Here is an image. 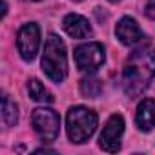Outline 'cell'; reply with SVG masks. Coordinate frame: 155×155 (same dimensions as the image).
I'll list each match as a JSON object with an SVG mask.
<instances>
[{"instance_id":"6da1fadb","label":"cell","mask_w":155,"mask_h":155,"mask_svg":"<svg viewBox=\"0 0 155 155\" xmlns=\"http://www.w3.org/2000/svg\"><path fill=\"white\" fill-rule=\"evenodd\" d=\"M153 77H155V48L151 44H142L128 57L122 69V84L126 95L131 99L142 95Z\"/></svg>"},{"instance_id":"7a4b0ae2","label":"cell","mask_w":155,"mask_h":155,"mask_svg":"<svg viewBox=\"0 0 155 155\" xmlns=\"http://www.w3.org/2000/svg\"><path fill=\"white\" fill-rule=\"evenodd\" d=\"M42 71L53 82H62L68 77V55L66 46L62 38L55 33H51L44 42V53H42Z\"/></svg>"},{"instance_id":"3957f363","label":"cell","mask_w":155,"mask_h":155,"mask_svg":"<svg viewBox=\"0 0 155 155\" xmlns=\"http://www.w3.org/2000/svg\"><path fill=\"white\" fill-rule=\"evenodd\" d=\"M99 117L91 108L86 106H73L68 110L66 115V130L68 137L75 144H82L86 142L97 130Z\"/></svg>"},{"instance_id":"277c9868","label":"cell","mask_w":155,"mask_h":155,"mask_svg":"<svg viewBox=\"0 0 155 155\" xmlns=\"http://www.w3.org/2000/svg\"><path fill=\"white\" fill-rule=\"evenodd\" d=\"M33 128L42 142H53L60 131V117L51 108H37L31 115Z\"/></svg>"},{"instance_id":"5b68a950","label":"cell","mask_w":155,"mask_h":155,"mask_svg":"<svg viewBox=\"0 0 155 155\" xmlns=\"http://www.w3.org/2000/svg\"><path fill=\"white\" fill-rule=\"evenodd\" d=\"M73 58L75 64L81 71L84 73H95L106 60L104 55V48L99 42H88V44H81L73 49Z\"/></svg>"},{"instance_id":"8992f818","label":"cell","mask_w":155,"mask_h":155,"mask_svg":"<svg viewBox=\"0 0 155 155\" xmlns=\"http://www.w3.org/2000/svg\"><path fill=\"white\" fill-rule=\"evenodd\" d=\"M17 48H18L20 57L26 62H31L37 57L38 48H40V29H38V26L35 22H28L18 29Z\"/></svg>"},{"instance_id":"52a82bcc","label":"cell","mask_w":155,"mask_h":155,"mask_svg":"<svg viewBox=\"0 0 155 155\" xmlns=\"http://www.w3.org/2000/svg\"><path fill=\"white\" fill-rule=\"evenodd\" d=\"M122 133H124V119L122 115L113 113L99 135V146L108 153H117L120 150Z\"/></svg>"},{"instance_id":"ba28073f","label":"cell","mask_w":155,"mask_h":155,"mask_svg":"<svg viewBox=\"0 0 155 155\" xmlns=\"http://www.w3.org/2000/svg\"><path fill=\"white\" fill-rule=\"evenodd\" d=\"M62 28L71 38H88L93 33L88 18H84L82 15H77V13L66 15L62 20Z\"/></svg>"},{"instance_id":"9c48e42d","label":"cell","mask_w":155,"mask_h":155,"mask_svg":"<svg viewBox=\"0 0 155 155\" xmlns=\"http://www.w3.org/2000/svg\"><path fill=\"white\" fill-rule=\"evenodd\" d=\"M115 35L117 38L124 44V46H133L142 38V31L139 28V24L131 18V17H122L117 26H115Z\"/></svg>"},{"instance_id":"30bf717a","label":"cell","mask_w":155,"mask_h":155,"mask_svg":"<svg viewBox=\"0 0 155 155\" xmlns=\"http://www.w3.org/2000/svg\"><path fill=\"white\" fill-rule=\"evenodd\" d=\"M135 124L140 131H150L155 128V99H142L139 102Z\"/></svg>"},{"instance_id":"8fae6325","label":"cell","mask_w":155,"mask_h":155,"mask_svg":"<svg viewBox=\"0 0 155 155\" xmlns=\"http://www.w3.org/2000/svg\"><path fill=\"white\" fill-rule=\"evenodd\" d=\"M28 93L33 101L37 102H46V104H51L55 99H53V93L38 81V79H29L28 81Z\"/></svg>"},{"instance_id":"7c38bea8","label":"cell","mask_w":155,"mask_h":155,"mask_svg":"<svg viewBox=\"0 0 155 155\" xmlns=\"http://www.w3.org/2000/svg\"><path fill=\"white\" fill-rule=\"evenodd\" d=\"M2 120L8 128L15 126L18 122V106L9 99V95L4 93L2 97Z\"/></svg>"},{"instance_id":"4fadbf2b","label":"cell","mask_w":155,"mask_h":155,"mask_svg":"<svg viewBox=\"0 0 155 155\" xmlns=\"http://www.w3.org/2000/svg\"><path fill=\"white\" fill-rule=\"evenodd\" d=\"M81 93L86 99H97L102 93V82L95 77H86L81 81Z\"/></svg>"},{"instance_id":"5bb4252c","label":"cell","mask_w":155,"mask_h":155,"mask_svg":"<svg viewBox=\"0 0 155 155\" xmlns=\"http://www.w3.org/2000/svg\"><path fill=\"white\" fill-rule=\"evenodd\" d=\"M146 15L155 20V0H146Z\"/></svg>"},{"instance_id":"9a60e30c","label":"cell","mask_w":155,"mask_h":155,"mask_svg":"<svg viewBox=\"0 0 155 155\" xmlns=\"http://www.w3.org/2000/svg\"><path fill=\"white\" fill-rule=\"evenodd\" d=\"M22 2H38V0H22Z\"/></svg>"},{"instance_id":"2e32d148","label":"cell","mask_w":155,"mask_h":155,"mask_svg":"<svg viewBox=\"0 0 155 155\" xmlns=\"http://www.w3.org/2000/svg\"><path fill=\"white\" fill-rule=\"evenodd\" d=\"M73 2H82V0H73Z\"/></svg>"},{"instance_id":"e0dca14e","label":"cell","mask_w":155,"mask_h":155,"mask_svg":"<svg viewBox=\"0 0 155 155\" xmlns=\"http://www.w3.org/2000/svg\"><path fill=\"white\" fill-rule=\"evenodd\" d=\"M110 2H119V0H110Z\"/></svg>"}]
</instances>
